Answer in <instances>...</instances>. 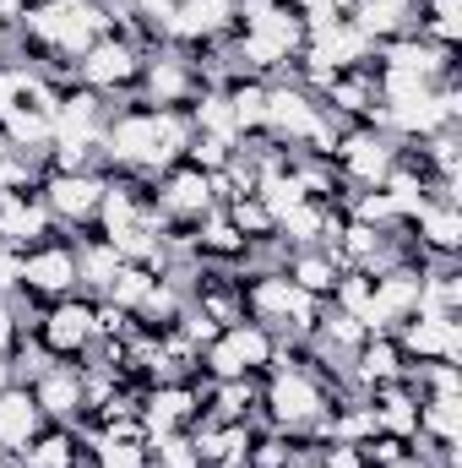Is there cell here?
Masks as SVG:
<instances>
[{"instance_id":"1","label":"cell","mask_w":462,"mask_h":468,"mask_svg":"<svg viewBox=\"0 0 462 468\" xmlns=\"http://www.w3.org/2000/svg\"><path fill=\"white\" fill-rule=\"evenodd\" d=\"M267 414H272L278 431H316V425L332 414V403H327V387H321L310 370L283 365V370H272V381H267Z\"/></svg>"},{"instance_id":"2","label":"cell","mask_w":462,"mask_h":468,"mask_svg":"<svg viewBox=\"0 0 462 468\" xmlns=\"http://www.w3.org/2000/svg\"><path fill=\"white\" fill-rule=\"evenodd\" d=\"M22 294L27 300H66L77 294V245L66 239H38L22 250Z\"/></svg>"},{"instance_id":"3","label":"cell","mask_w":462,"mask_h":468,"mask_svg":"<svg viewBox=\"0 0 462 468\" xmlns=\"http://www.w3.org/2000/svg\"><path fill=\"white\" fill-rule=\"evenodd\" d=\"M321 120H327V110L316 104L310 88H299V82H267V125H261V131H267L272 142L299 147V142L316 136Z\"/></svg>"},{"instance_id":"4","label":"cell","mask_w":462,"mask_h":468,"mask_svg":"<svg viewBox=\"0 0 462 468\" xmlns=\"http://www.w3.org/2000/svg\"><path fill=\"white\" fill-rule=\"evenodd\" d=\"M142 49L136 44H125V38H115V33H104L82 60H77V77H82V88H93L99 99L104 93H125V88H136L142 82Z\"/></svg>"},{"instance_id":"5","label":"cell","mask_w":462,"mask_h":468,"mask_svg":"<svg viewBox=\"0 0 462 468\" xmlns=\"http://www.w3.org/2000/svg\"><path fill=\"white\" fill-rule=\"evenodd\" d=\"M38 344L55 354V359H71V354L93 349L99 344V327H93V300L82 294H66V300H49V311L38 316Z\"/></svg>"},{"instance_id":"6","label":"cell","mask_w":462,"mask_h":468,"mask_svg":"<svg viewBox=\"0 0 462 468\" xmlns=\"http://www.w3.org/2000/svg\"><path fill=\"white\" fill-rule=\"evenodd\" d=\"M403 158V147H397V136H375V125L370 131H343V142H338V175L353 180V186H381L386 175H392V164Z\"/></svg>"},{"instance_id":"7","label":"cell","mask_w":462,"mask_h":468,"mask_svg":"<svg viewBox=\"0 0 462 468\" xmlns=\"http://www.w3.org/2000/svg\"><path fill=\"white\" fill-rule=\"evenodd\" d=\"M392 338H397V349L403 359H462V327L457 316H436V311H419V316H408L403 327H392Z\"/></svg>"},{"instance_id":"8","label":"cell","mask_w":462,"mask_h":468,"mask_svg":"<svg viewBox=\"0 0 462 468\" xmlns=\"http://www.w3.org/2000/svg\"><path fill=\"white\" fill-rule=\"evenodd\" d=\"M38 197L55 213V224H93L99 218V197H104V175H93V169H82V175L49 169V180H44Z\"/></svg>"},{"instance_id":"9","label":"cell","mask_w":462,"mask_h":468,"mask_svg":"<svg viewBox=\"0 0 462 468\" xmlns=\"http://www.w3.org/2000/svg\"><path fill=\"white\" fill-rule=\"evenodd\" d=\"M55 234V213L44 207L38 191H0V245L27 250Z\"/></svg>"},{"instance_id":"10","label":"cell","mask_w":462,"mask_h":468,"mask_svg":"<svg viewBox=\"0 0 462 468\" xmlns=\"http://www.w3.org/2000/svg\"><path fill=\"white\" fill-rule=\"evenodd\" d=\"M224 33H234V0H174L163 22V38L174 44H213Z\"/></svg>"},{"instance_id":"11","label":"cell","mask_w":462,"mask_h":468,"mask_svg":"<svg viewBox=\"0 0 462 468\" xmlns=\"http://www.w3.org/2000/svg\"><path fill=\"white\" fill-rule=\"evenodd\" d=\"M27 392H33V403H38V414H44L49 425H77L82 409H88L82 370H71V365H49L38 381H27Z\"/></svg>"},{"instance_id":"12","label":"cell","mask_w":462,"mask_h":468,"mask_svg":"<svg viewBox=\"0 0 462 468\" xmlns=\"http://www.w3.org/2000/svg\"><path fill=\"white\" fill-rule=\"evenodd\" d=\"M142 82H147V99L158 104V110H185L207 82H196V71H191V60H180V55H158V60H147L142 66Z\"/></svg>"},{"instance_id":"13","label":"cell","mask_w":462,"mask_h":468,"mask_svg":"<svg viewBox=\"0 0 462 468\" xmlns=\"http://www.w3.org/2000/svg\"><path fill=\"white\" fill-rule=\"evenodd\" d=\"M392 381H408V359H403L392 333H370L353 349V387L375 392V387H392Z\"/></svg>"},{"instance_id":"14","label":"cell","mask_w":462,"mask_h":468,"mask_svg":"<svg viewBox=\"0 0 462 468\" xmlns=\"http://www.w3.org/2000/svg\"><path fill=\"white\" fill-rule=\"evenodd\" d=\"M348 11H353L348 22H353L370 44H386V38L414 33V0H353Z\"/></svg>"},{"instance_id":"15","label":"cell","mask_w":462,"mask_h":468,"mask_svg":"<svg viewBox=\"0 0 462 468\" xmlns=\"http://www.w3.org/2000/svg\"><path fill=\"white\" fill-rule=\"evenodd\" d=\"M38 425H44V414H38L33 392H27V387H5V392H0V452L16 458V452L38 436Z\"/></svg>"},{"instance_id":"16","label":"cell","mask_w":462,"mask_h":468,"mask_svg":"<svg viewBox=\"0 0 462 468\" xmlns=\"http://www.w3.org/2000/svg\"><path fill=\"white\" fill-rule=\"evenodd\" d=\"M414 224H419V250L457 256V245H462V213L452 207V202H430Z\"/></svg>"},{"instance_id":"17","label":"cell","mask_w":462,"mask_h":468,"mask_svg":"<svg viewBox=\"0 0 462 468\" xmlns=\"http://www.w3.org/2000/svg\"><path fill=\"white\" fill-rule=\"evenodd\" d=\"M430 447H452L462 441V398H419V436Z\"/></svg>"},{"instance_id":"18","label":"cell","mask_w":462,"mask_h":468,"mask_svg":"<svg viewBox=\"0 0 462 468\" xmlns=\"http://www.w3.org/2000/svg\"><path fill=\"white\" fill-rule=\"evenodd\" d=\"M16 468H77V436L66 425H49L16 452Z\"/></svg>"},{"instance_id":"19","label":"cell","mask_w":462,"mask_h":468,"mask_svg":"<svg viewBox=\"0 0 462 468\" xmlns=\"http://www.w3.org/2000/svg\"><path fill=\"white\" fill-rule=\"evenodd\" d=\"M224 93H229L239 136H256V131L267 125V82H261V77H245V82H224Z\"/></svg>"},{"instance_id":"20","label":"cell","mask_w":462,"mask_h":468,"mask_svg":"<svg viewBox=\"0 0 462 468\" xmlns=\"http://www.w3.org/2000/svg\"><path fill=\"white\" fill-rule=\"evenodd\" d=\"M289 278H294V289H305V294H316V300H332V283H338V267L310 245V250H294L289 256V267H283Z\"/></svg>"},{"instance_id":"21","label":"cell","mask_w":462,"mask_h":468,"mask_svg":"<svg viewBox=\"0 0 462 468\" xmlns=\"http://www.w3.org/2000/svg\"><path fill=\"white\" fill-rule=\"evenodd\" d=\"M152 283H158V272H152V267H142V261H120L115 278H110V289H104V300L120 305V311H136V305L152 294Z\"/></svg>"},{"instance_id":"22","label":"cell","mask_w":462,"mask_h":468,"mask_svg":"<svg viewBox=\"0 0 462 468\" xmlns=\"http://www.w3.org/2000/svg\"><path fill=\"white\" fill-rule=\"evenodd\" d=\"M224 218L245 234V245H267V239H278V218H272L256 197H239V202H229V207H224Z\"/></svg>"},{"instance_id":"23","label":"cell","mask_w":462,"mask_h":468,"mask_svg":"<svg viewBox=\"0 0 462 468\" xmlns=\"http://www.w3.org/2000/svg\"><path fill=\"white\" fill-rule=\"evenodd\" d=\"M93 468H147V441L99 436V447H93Z\"/></svg>"},{"instance_id":"24","label":"cell","mask_w":462,"mask_h":468,"mask_svg":"<svg viewBox=\"0 0 462 468\" xmlns=\"http://www.w3.org/2000/svg\"><path fill=\"white\" fill-rule=\"evenodd\" d=\"M27 5H33V0H0V27H22Z\"/></svg>"},{"instance_id":"25","label":"cell","mask_w":462,"mask_h":468,"mask_svg":"<svg viewBox=\"0 0 462 468\" xmlns=\"http://www.w3.org/2000/svg\"><path fill=\"white\" fill-rule=\"evenodd\" d=\"M5 49H11V27H0V60H5Z\"/></svg>"}]
</instances>
